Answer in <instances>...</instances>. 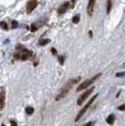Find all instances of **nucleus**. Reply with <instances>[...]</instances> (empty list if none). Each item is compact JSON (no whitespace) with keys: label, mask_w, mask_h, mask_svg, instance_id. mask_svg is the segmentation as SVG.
I'll return each mask as SVG.
<instances>
[{"label":"nucleus","mask_w":125,"mask_h":126,"mask_svg":"<svg viewBox=\"0 0 125 126\" xmlns=\"http://www.w3.org/2000/svg\"><path fill=\"white\" fill-rule=\"evenodd\" d=\"M114 121H115V116L113 115V114H111V115H109L107 118H106V122L108 123V124H113L114 123Z\"/></svg>","instance_id":"9"},{"label":"nucleus","mask_w":125,"mask_h":126,"mask_svg":"<svg viewBox=\"0 0 125 126\" xmlns=\"http://www.w3.org/2000/svg\"><path fill=\"white\" fill-rule=\"evenodd\" d=\"M123 75H124V73H120V74H117V75H116L117 77H121V76H123Z\"/></svg>","instance_id":"21"},{"label":"nucleus","mask_w":125,"mask_h":126,"mask_svg":"<svg viewBox=\"0 0 125 126\" xmlns=\"http://www.w3.org/2000/svg\"><path fill=\"white\" fill-rule=\"evenodd\" d=\"M112 1L113 0H108L107 1V9H106V12L107 13H109L110 12V10H111V8H112Z\"/></svg>","instance_id":"11"},{"label":"nucleus","mask_w":125,"mask_h":126,"mask_svg":"<svg viewBox=\"0 0 125 126\" xmlns=\"http://www.w3.org/2000/svg\"><path fill=\"white\" fill-rule=\"evenodd\" d=\"M79 80H80V77H78V78H76V79H72V80H70V81L60 89L59 93H58L57 96L56 97V101H59V100H61L62 98H64V97L68 94V92L70 91V89L73 88V86H74V84H76Z\"/></svg>","instance_id":"1"},{"label":"nucleus","mask_w":125,"mask_h":126,"mask_svg":"<svg viewBox=\"0 0 125 126\" xmlns=\"http://www.w3.org/2000/svg\"><path fill=\"white\" fill-rule=\"evenodd\" d=\"M17 25H18V23H17L16 21H12V22H11V27H12V28H16Z\"/></svg>","instance_id":"15"},{"label":"nucleus","mask_w":125,"mask_h":126,"mask_svg":"<svg viewBox=\"0 0 125 126\" xmlns=\"http://www.w3.org/2000/svg\"><path fill=\"white\" fill-rule=\"evenodd\" d=\"M97 96H98V94H96L95 96H93V97H92V98H91V99L88 101V103H87V104L84 106V108H82V109H81V111L78 113V115H77V117H76V119H75V121H79V120H80V119L83 117V115H84V114L87 112V110L89 108V106L91 105V103L95 101V99L97 98Z\"/></svg>","instance_id":"3"},{"label":"nucleus","mask_w":125,"mask_h":126,"mask_svg":"<svg viewBox=\"0 0 125 126\" xmlns=\"http://www.w3.org/2000/svg\"><path fill=\"white\" fill-rule=\"evenodd\" d=\"M25 112H26L27 115H32L33 112H34V108L31 107V106H27V107L25 108Z\"/></svg>","instance_id":"10"},{"label":"nucleus","mask_w":125,"mask_h":126,"mask_svg":"<svg viewBox=\"0 0 125 126\" xmlns=\"http://www.w3.org/2000/svg\"><path fill=\"white\" fill-rule=\"evenodd\" d=\"M95 2H96V0H89V2H88V8H87V11H88V14L89 16H92V14H93L94 7H95Z\"/></svg>","instance_id":"7"},{"label":"nucleus","mask_w":125,"mask_h":126,"mask_svg":"<svg viewBox=\"0 0 125 126\" xmlns=\"http://www.w3.org/2000/svg\"><path fill=\"white\" fill-rule=\"evenodd\" d=\"M5 101H6V89L5 88H1L0 89V110L4 109Z\"/></svg>","instance_id":"5"},{"label":"nucleus","mask_w":125,"mask_h":126,"mask_svg":"<svg viewBox=\"0 0 125 126\" xmlns=\"http://www.w3.org/2000/svg\"><path fill=\"white\" fill-rule=\"evenodd\" d=\"M79 21H80V16L77 14V15H75L74 17L73 18V23H74V24H78L79 23Z\"/></svg>","instance_id":"13"},{"label":"nucleus","mask_w":125,"mask_h":126,"mask_svg":"<svg viewBox=\"0 0 125 126\" xmlns=\"http://www.w3.org/2000/svg\"><path fill=\"white\" fill-rule=\"evenodd\" d=\"M75 2H76V0H71V3H72V5H73V7L74 6Z\"/></svg>","instance_id":"23"},{"label":"nucleus","mask_w":125,"mask_h":126,"mask_svg":"<svg viewBox=\"0 0 125 126\" xmlns=\"http://www.w3.org/2000/svg\"><path fill=\"white\" fill-rule=\"evenodd\" d=\"M101 75H102V74H98L97 75L93 76L92 78H90V79H88V80L83 82L82 84H80V86H78V88L76 89V91H81V90H83V89H88V88L90 85H92V84H93L98 78H100Z\"/></svg>","instance_id":"2"},{"label":"nucleus","mask_w":125,"mask_h":126,"mask_svg":"<svg viewBox=\"0 0 125 126\" xmlns=\"http://www.w3.org/2000/svg\"><path fill=\"white\" fill-rule=\"evenodd\" d=\"M0 27L3 28V29H5V30H7L8 29V25H7L6 22H1L0 23Z\"/></svg>","instance_id":"14"},{"label":"nucleus","mask_w":125,"mask_h":126,"mask_svg":"<svg viewBox=\"0 0 125 126\" xmlns=\"http://www.w3.org/2000/svg\"><path fill=\"white\" fill-rule=\"evenodd\" d=\"M10 125L11 126H17V124H16V122H15L14 121H10Z\"/></svg>","instance_id":"20"},{"label":"nucleus","mask_w":125,"mask_h":126,"mask_svg":"<svg viewBox=\"0 0 125 126\" xmlns=\"http://www.w3.org/2000/svg\"><path fill=\"white\" fill-rule=\"evenodd\" d=\"M50 42V40H42V41H40V42H39V44L40 45H42V46H44V45H46V44H48Z\"/></svg>","instance_id":"12"},{"label":"nucleus","mask_w":125,"mask_h":126,"mask_svg":"<svg viewBox=\"0 0 125 126\" xmlns=\"http://www.w3.org/2000/svg\"><path fill=\"white\" fill-rule=\"evenodd\" d=\"M51 51H52V53H53L54 55H56V49H55V48H52V49H51Z\"/></svg>","instance_id":"22"},{"label":"nucleus","mask_w":125,"mask_h":126,"mask_svg":"<svg viewBox=\"0 0 125 126\" xmlns=\"http://www.w3.org/2000/svg\"><path fill=\"white\" fill-rule=\"evenodd\" d=\"M1 126H6V125H5V124H2V125H1Z\"/></svg>","instance_id":"24"},{"label":"nucleus","mask_w":125,"mask_h":126,"mask_svg":"<svg viewBox=\"0 0 125 126\" xmlns=\"http://www.w3.org/2000/svg\"><path fill=\"white\" fill-rule=\"evenodd\" d=\"M38 6V1L37 0H30L27 5H26V12L27 13H31L33 11V9H35V8Z\"/></svg>","instance_id":"6"},{"label":"nucleus","mask_w":125,"mask_h":126,"mask_svg":"<svg viewBox=\"0 0 125 126\" xmlns=\"http://www.w3.org/2000/svg\"><path fill=\"white\" fill-rule=\"evenodd\" d=\"M94 90V88H90V89H88L85 93H83L79 98H78V101H77V104L78 105H81L84 102L86 101L87 99H88V97L92 93V91Z\"/></svg>","instance_id":"4"},{"label":"nucleus","mask_w":125,"mask_h":126,"mask_svg":"<svg viewBox=\"0 0 125 126\" xmlns=\"http://www.w3.org/2000/svg\"><path fill=\"white\" fill-rule=\"evenodd\" d=\"M36 30H37V26H36L35 25H31V31H32V32H35Z\"/></svg>","instance_id":"16"},{"label":"nucleus","mask_w":125,"mask_h":126,"mask_svg":"<svg viewBox=\"0 0 125 126\" xmlns=\"http://www.w3.org/2000/svg\"><path fill=\"white\" fill-rule=\"evenodd\" d=\"M68 7H69V3H68V2H66L65 4H63V5L60 7V9H58V12H59V13H64V12L67 10Z\"/></svg>","instance_id":"8"},{"label":"nucleus","mask_w":125,"mask_h":126,"mask_svg":"<svg viewBox=\"0 0 125 126\" xmlns=\"http://www.w3.org/2000/svg\"><path fill=\"white\" fill-rule=\"evenodd\" d=\"M124 107H125V104H122V105H120V106L119 107V109H120V110H121V111H123V110L125 109Z\"/></svg>","instance_id":"19"},{"label":"nucleus","mask_w":125,"mask_h":126,"mask_svg":"<svg viewBox=\"0 0 125 126\" xmlns=\"http://www.w3.org/2000/svg\"><path fill=\"white\" fill-rule=\"evenodd\" d=\"M94 124H95V121H90V122H88V123L85 124L84 126H93Z\"/></svg>","instance_id":"17"},{"label":"nucleus","mask_w":125,"mask_h":126,"mask_svg":"<svg viewBox=\"0 0 125 126\" xmlns=\"http://www.w3.org/2000/svg\"><path fill=\"white\" fill-rule=\"evenodd\" d=\"M58 58H59V62H60V64H63V63H64V57H63V56H59Z\"/></svg>","instance_id":"18"}]
</instances>
